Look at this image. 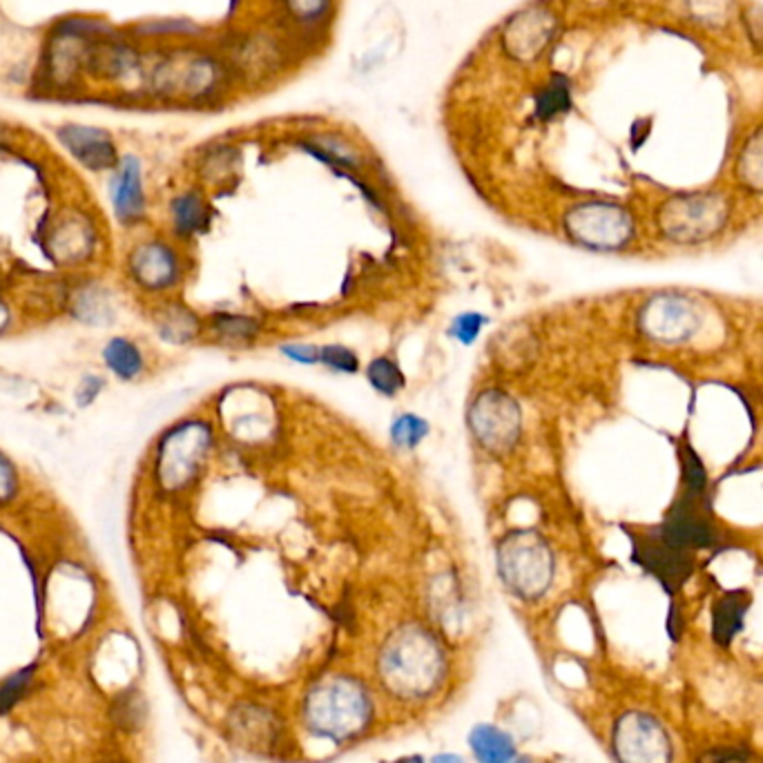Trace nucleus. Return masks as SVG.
Segmentation results:
<instances>
[{
  "label": "nucleus",
  "instance_id": "1",
  "mask_svg": "<svg viewBox=\"0 0 763 763\" xmlns=\"http://www.w3.org/2000/svg\"><path fill=\"white\" fill-rule=\"evenodd\" d=\"M442 650L435 639L417 626L398 630L380 654V674L386 688L398 697H429L442 681Z\"/></svg>",
  "mask_w": 763,
  "mask_h": 763
},
{
  "label": "nucleus",
  "instance_id": "2",
  "mask_svg": "<svg viewBox=\"0 0 763 763\" xmlns=\"http://www.w3.org/2000/svg\"><path fill=\"white\" fill-rule=\"evenodd\" d=\"M373 714L371 697L362 683L349 677H336L320 683L307 699L303 716L313 734L344 741L360 734Z\"/></svg>",
  "mask_w": 763,
  "mask_h": 763
},
{
  "label": "nucleus",
  "instance_id": "3",
  "mask_svg": "<svg viewBox=\"0 0 763 763\" xmlns=\"http://www.w3.org/2000/svg\"><path fill=\"white\" fill-rule=\"evenodd\" d=\"M730 219V202L714 190L672 195L657 213L661 235L672 244H701L716 237Z\"/></svg>",
  "mask_w": 763,
  "mask_h": 763
},
{
  "label": "nucleus",
  "instance_id": "4",
  "mask_svg": "<svg viewBox=\"0 0 763 763\" xmlns=\"http://www.w3.org/2000/svg\"><path fill=\"white\" fill-rule=\"evenodd\" d=\"M498 574L523 600L540 598L554 580V554L536 532H512L498 545Z\"/></svg>",
  "mask_w": 763,
  "mask_h": 763
},
{
  "label": "nucleus",
  "instance_id": "5",
  "mask_svg": "<svg viewBox=\"0 0 763 763\" xmlns=\"http://www.w3.org/2000/svg\"><path fill=\"white\" fill-rule=\"evenodd\" d=\"M567 237L596 252H615L628 248L637 237L632 210L615 202H580L565 213Z\"/></svg>",
  "mask_w": 763,
  "mask_h": 763
},
{
  "label": "nucleus",
  "instance_id": "6",
  "mask_svg": "<svg viewBox=\"0 0 763 763\" xmlns=\"http://www.w3.org/2000/svg\"><path fill=\"white\" fill-rule=\"evenodd\" d=\"M654 532L672 547H679L690 554L712 549L723 543L721 527L714 523L710 496L683 487L679 492V498L670 507L666 520Z\"/></svg>",
  "mask_w": 763,
  "mask_h": 763
},
{
  "label": "nucleus",
  "instance_id": "7",
  "mask_svg": "<svg viewBox=\"0 0 763 763\" xmlns=\"http://www.w3.org/2000/svg\"><path fill=\"white\" fill-rule=\"evenodd\" d=\"M470 431L489 453L501 455L512 451L523 431L518 402L501 389L483 391L470 409Z\"/></svg>",
  "mask_w": 763,
  "mask_h": 763
},
{
  "label": "nucleus",
  "instance_id": "8",
  "mask_svg": "<svg viewBox=\"0 0 763 763\" xmlns=\"http://www.w3.org/2000/svg\"><path fill=\"white\" fill-rule=\"evenodd\" d=\"M703 311L697 301L679 292L654 295L639 313V329L659 344H681L699 333Z\"/></svg>",
  "mask_w": 763,
  "mask_h": 763
},
{
  "label": "nucleus",
  "instance_id": "9",
  "mask_svg": "<svg viewBox=\"0 0 763 763\" xmlns=\"http://www.w3.org/2000/svg\"><path fill=\"white\" fill-rule=\"evenodd\" d=\"M619 763H672L674 745L661 721L648 712H626L612 732Z\"/></svg>",
  "mask_w": 763,
  "mask_h": 763
},
{
  "label": "nucleus",
  "instance_id": "10",
  "mask_svg": "<svg viewBox=\"0 0 763 763\" xmlns=\"http://www.w3.org/2000/svg\"><path fill=\"white\" fill-rule=\"evenodd\" d=\"M558 30L560 21L551 10L543 6H529L505 21L501 45L509 59L518 63H532L547 52Z\"/></svg>",
  "mask_w": 763,
  "mask_h": 763
},
{
  "label": "nucleus",
  "instance_id": "11",
  "mask_svg": "<svg viewBox=\"0 0 763 763\" xmlns=\"http://www.w3.org/2000/svg\"><path fill=\"white\" fill-rule=\"evenodd\" d=\"M210 444V431L202 422H190L171 433L162 446L159 474L166 487L177 489L197 474Z\"/></svg>",
  "mask_w": 763,
  "mask_h": 763
},
{
  "label": "nucleus",
  "instance_id": "12",
  "mask_svg": "<svg viewBox=\"0 0 763 763\" xmlns=\"http://www.w3.org/2000/svg\"><path fill=\"white\" fill-rule=\"evenodd\" d=\"M635 563L652 574L670 594L679 591L694 571V554L666 543L657 532L641 534L632 543Z\"/></svg>",
  "mask_w": 763,
  "mask_h": 763
},
{
  "label": "nucleus",
  "instance_id": "13",
  "mask_svg": "<svg viewBox=\"0 0 763 763\" xmlns=\"http://www.w3.org/2000/svg\"><path fill=\"white\" fill-rule=\"evenodd\" d=\"M130 268L132 277L147 290L171 288L182 277L179 255L162 241L138 246L130 259Z\"/></svg>",
  "mask_w": 763,
  "mask_h": 763
},
{
  "label": "nucleus",
  "instance_id": "14",
  "mask_svg": "<svg viewBox=\"0 0 763 763\" xmlns=\"http://www.w3.org/2000/svg\"><path fill=\"white\" fill-rule=\"evenodd\" d=\"M61 141L72 155L90 171H105L116 164V149L112 138L94 127L68 125L59 132Z\"/></svg>",
  "mask_w": 763,
  "mask_h": 763
},
{
  "label": "nucleus",
  "instance_id": "15",
  "mask_svg": "<svg viewBox=\"0 0 763 763\" xmlns=\"http://www.w3.org/2000/svg\"><path fill=\"white\" fill-rule=\"evenodd\" d=\"M112 206L123 224H134L145 213L143 175L134 157H125L112 179Z\"/></svg>",
  "mask_w": 763,
  "mask_h": 763
},
{
  "label": "nucleus",
  "instance_id": "16",
  "mask_svg": "<svg viewBox=\"0 0 763 763\" xmlns=\"http://www.w3.org/2000/svg\"><path fill=\"white\" fill-rule=\"evenodd\" d=\"M750 600H752L750 591H745V589L725 591L714 600V605H712V641L716 646L728 648L743 632Z\"/></svg>",
  "mask_w": 763,
  "mask_h": 763
},
{
  "label": "nucleus",
  "instance_id": "17",
  "mask_svg": "<svg viewBox=\"0 0 763 763\" xmlns=\"http://www.w3.org/2000/svg\"><path fill=\"white\" fill-rule=\"evenodd\" d=\"M534 118L538 123H554L574 110V81L565 72H551L534 92Z\"/></svg>",
  "mask_w": 763,
  "mask_h": 763
},
{
  "label": "nucleus",
  "instance_id": "18",
  "mask_svg": "<svg viewBox=\"0 0 763 763\" xmlns=\"http://www.w3.org/2000/svg\"><path fill=\"white\" fill-rule=\"evenodd\" d=\"M734 175L745 190L763 195V123L745 136L736 155Z\"/></svg>",
  "mask_w": 763,
  "mask_h": 763
},
{
  "label": "nucleus",
  "instance_id": "19",
  "mask_svg": "<svg viewBox=\"0 0 763 763\" xmlns=\"http://www.w3.org/2000/svg\"><path fill=\"white\" fill-rule=\"evenodd\" d=\"M470 743L481 763H507L516 756L514 739L496 725H476L470 734Z\"/></svg>",
  "mask_w": 763,
  "mask_h": 763
},
{
  "label": "nucleus",
  "instance_id": "20",
  "mask_svg": "<svg viewBox=\"0 0 763 763\" xmlns=\"http://www.w3.org/2000/svg\"><path fill=\"white\" fill-rule=\"evenodd\" d=\"M173 224H175L177 233L184 235V237L204 233L208 228V224H210V206H208V202L199 193H195V190L179 195L173 202Z\"/></svg>",
  "mask_w": 763,
  "mask_h": 763
},
{
  "label": "nucleus",
  "instance_id": "21",
  "mask_svg": "<svg viewBox=\"0 0 763 763\" xmlns=\"http://www.w3.org/2000/svg\"><path fill=\"white\" fill-rule=\"evenodd\" d=\"M103 360L107 364V369L125 382L136 380L143 369H145V360L143 353L138 351V347L125 338H114L105 344L103 349Z\"/></svg>",
  "mask_w": 763,
  "mask_h": 763
},
{
  "label": "nucleus",
  "instance_id": "22",
  "mask_svg": "<svg viewBox=\"0 0 763 763\" xmlns=\"http://www.w3.org/2000/svg\"><path fill=\"white\" fill-rule=\"evenodd\" d=\"M210 331L217 336L219 342L230 347H246L261 333V327L250 316L237 313H217L210 318Z\"/></svg>",
  "mask_w": 763,
  "mask_h": 763
},
{
  "label": "nucleus",
  "instance_id": "23",
  "mask_svg": "<svg viewBox=\"0 0 763 763\" xmlns=\"http://www.w3.org/2000/svg\"><path fill=\"white\" fill-rule=\"evenodd\" d=\"M367 380L380 395H386V398L398 395L406 386V378L400 364L389 355L371 360V364L367 367Z\"/></svg>",
  "mask_w": 763,
  "mask_h": 763
},
{
  "label": "nucleus",
  "instance_id": "24",
  "mask_svg": "<svg viewBox=\"0 0 763 763\" xmlns=\"http://www.w3.org/2000/svg\"><path fill=\"white\" fill-rule=\"evenodd\" d=\"M429 435V422L415 413H402L391 424V440L395 446L413 451Z\"/></svg>",
  "mask_w": 763,
  "mask_h": 763
},
{
  "label": "nucleus",
  "instance_id": "25",
  "mask_svg": "<svg viewBox=\"0 0 763 763\" xmlns=\"http://www.w3.org/2000/svg\"><path fill=\"white\" fill-rule=\"evenodd\" d=\"M679 461H681V487L697 494H708V487H710L708 472L701 463V457L692 448V444L683 442L679 446Z\"/></svg>",
  "mask_w": 763,
  "mask_h": 763
},
{
  "label": "nucleus",
  "instance_id": "26",
  "mask_svg": "<svg viewBox=\"0 0 763 763\" xmlns=\"http://www.w3.org/2000/svg\"><path fill=\"white\" fill-rule=\"evenodd\" d=\"M162 331L173 342H188L199 333V320L188 309L175 307L166 313V320L162 322Z\"/></svg>",
  "mask_w": 763,
  "mask_h": 763
},
{
  "label": "nucleus",
  "instance_id": "27",
  "mask_svg": "<svg viewBox=\"0 0 763 763\" xmlns=\"http://www.w3.org/2000/svg\"><path fill=\"white\" fill-rule=\"evenodd\" d=\"M286 12L301 25H318L331 12L333 0H283Z\"/></svg>",
  "mask_w": 763,
  "mask_h": 763
},
{
  "label": "nucleus",
  "instance_id": "28",
  "mask_svg": "<svg viewBox=\"0 0 763 763\" xmlns=\"http://www.w3.org/2000/svg\"><path fill=\"white\" fill-rule=\"evenodd\" d=\"M485 324H489V318H487V316L476 313V311H470V313L457 316V318L451 322L448 336H451L453 340L461 342V344H465V347H472V344L481 338Z\"/></svg>",
  "mask_w": 763,
  "mask_h": 763
},
{
  "label": "nucleus",
  "instance_id": "29",
  "mask_svg": "<svg viewBox=\"0 0 763 763\" xmlns=\"http://www.w3.org/2000/svg\"><path fill=\"white\" fill-rule=\"evenodd\" d=\"M320 364L338 371V373H358L360 371V358L355 351L342 344H327L320 349Z\"/></svg>",
  "mask_w": 763,
  "mask_h": 763
},
{
  "label": "nucleus",
  "instance_id": "30",
  "mask_svg": "<svg viewBox=\"0 0 763 763\" xmlns=\"http://www.w3.org/2000/svg\"><path fill=\"white\" fill-rule=\"evenodd\" d=\"M697 763H754V759L743 747H714L705 752Z\"/></svg>",
  "mask_w": 763,
  "mask_h": 763
},
{
  "label": "nucleus",
  "instance_id": "31",
  "mask_svg": "<svg viewBox=\"0 0 763 763\" xmlns=\"http://www.w3.org/2000/svg\"><path fill=\"white\" fill-rule=\"evenodd\" d=\"M320 349L322 347H316V344H283L281 353L290 362L311 367V364H320Z\"/></svg>",
  "mask_w": 763,
  "mask_h": 763
},
{
  "label": "nucleus",
  "instance_id": "32",
  "mask_svg": "<svg viewBox=\"0 0 763 763\" xmlns=\"http://www.w3.org/2000/svg\"><path fill=\"white\" fill-rule=\"evenodd\" d=\"M12 487H14V476L3 463H0V496H3L6 492H12Z\"/></svg>",
  "mask_w": 763,
  "mask_h": 763
},
{
  "label": "nucleus",
  "instance_id": "33",
  "mask_svg": "<svg viewBox=\"0 0 763 763\" xmlns=\"http://www.w3.org/2000/svg\"><path fill=\"white\" fill-rule=\"evenodd\" d=\"M433 763H465L463 756H457V754H437L433 759Z\"/></svg>",
  "mask_w": 763,
  "mask_h": 763
},
{
  "label": "nucleus",
  "instance_id": "34",
  "mask_svg": "<svg viewBox=\"0 0 763 763\" xmlns=\"http://www.w3.org/2000/svg\"><path fill=\"white\" fill-rule=\"evenodd\" d=\"M395 763H422V759L420 756H406V759H400Z\"/></svg>",
  "mask_w": 763,
  "mask_h": 763
},
{
  "label": "nucleus",
  "instance_id": "35",
  "mask_svg": "<svg viewBox=\"0 0 763 763\" xmlns=\"http://www.w3.org/2000/svg\"><path fill=\"white\" fill-rule=\"evenodd\" d=\"M507 763H532V761H529V759H516V756H514V759L507 761Z\"/></svg>",
  "mask_w": 763,
  "mask_h": 763
},
{
  "label": "nucleus",
  "instance_id": "36",
  "mask_svg": "<svg viewBox=\"0 0 763 763\" xmlns=\"http://www.w3.org/2000/svg\"><path fill=\"white\" fill-rule=\"evenodd\" d=\"M3 313H6V309H3V307H0V316H3Z\"/></svg>",
  "mask_w": 763,
  "mask_h": 763
}]
</instances>
